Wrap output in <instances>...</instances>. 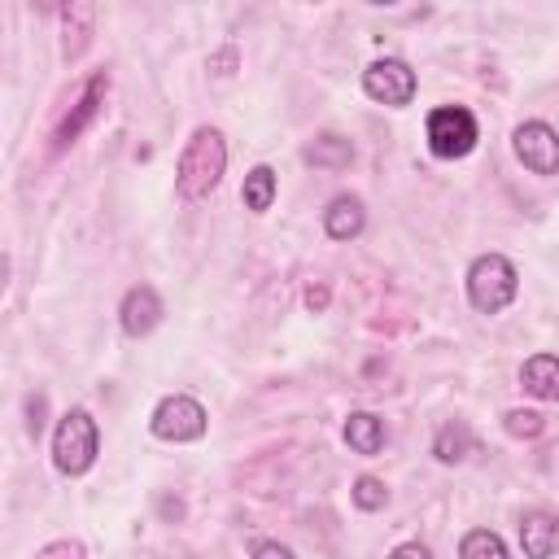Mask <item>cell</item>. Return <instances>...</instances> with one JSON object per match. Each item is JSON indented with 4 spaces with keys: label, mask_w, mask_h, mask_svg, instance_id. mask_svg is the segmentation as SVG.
<instances>
[{
    "label": "cell",
    "mask_w": 559,
    "mask_h": 559,
    "mask_svg": "<svg viewBox=\"0 0 559 559\" xmlns=\"http://www.w3.org/2000/svg\"><path fill=\"white\" fill-rule=\"evenodd\" d=\"M227 170V140L218 127H197L179 153V166H175V188L183 201H201L218 188Z\"/></svg>",
    "instance_id": "cell-1"
},
{
    "label": "cell",
    "mask_w": 559,
    "mask_h": 559,
    "mask_svg": "<svg viewBox=\"0 0 559 559\" xmlns=\"http://www.w3.org/2000/svg\"><path fill=\"white\" fill-rule=\"evenodd\" d=\"M96 454H100V428H96L92 411H83V406L66 411L52 432V467L61 476H83V472H92Z\"/></svg>",
    "instance_id": "cell-2"
},
{
    "label": "cell",
    "mask_w": 559,
    "mask_h": 559,
    "mask_svg": "<svg viewBox=\"0 0 559 559\" xmlns=\"http://www.w3.org/2000/svg\"><path fill=\"white\" fill-rule=\"evenodd\" d=\"M520 293V271L502 253H480L467 266V301L480 314H502Z\"/></svg>",
    "instance_id": "cell-3"
},
{
    "label": "cell",
    "mask_w": 559,
    "mask_h": 559,
    "mask_svg": "<svg viewBox=\"0 0 559 559\" xmlns=\"http://www.w3.org/2000/svg\"><path fill=\"white\" fill-rule=\"evenodd\" d=\"M424 135H428L432 157L454 162V157H467V153L476 148L480 127H476L472 109H463V105H437V109L428 114V122H424Z\"/></svg>",
    "instance_id": "cell-4"
},
{
    "label": "cell",
    "mask_w": 559,
    "mask_h": 559,
    "mask_svg": "<svg viewBox=\"0 0 559 559\" xmlns=\"http://www.w3.org/2000/svg\"><path fill=\"white\" fill-rule=\"evenodd\" d=\"M148 428H153L157 441L183 445V441H201V437H205L210 415H205V406H201L197 397H188V393H170V397H162V402L153 406Z\"/></svg>",
    "instance_id": "cell-5"
},
{
    "label": "cell",
    "mask_w": 559,
    "mask_h": 559,
    "mask_svg": "<svg viewBox=\"0 0 559 559\" xmlns=\"http://www.w3.org/2000/svg\"><path fill=\"white\" fill-rule=\"evenodd\" d=\"M511 153H515V162L524 170H533L542 179L559 175V131L550 122H542V118H528V122H520L511 131Z\"/></svg>",
    "instance_id": "cell-6"
},
{
    "label": "cell",
    "mask_w": 559,
    "mask_h": 559,
    "mask_svg": "<svg viewBox=\"0 0 559 559\" xmlns=\"http://www.w3.org/2000/svg\"><path fill=\"white\" fill-rule=\"evenodd\" d=\"M105 96H109V74L105 70H96V74H87V83L79 87V96H74V105H70V114L57 122V131H52V153H66L96 118H100V109H105Z\"/></svg>",
    "instance_id": "cell-7"
},
{
    "label": "cell",
    "mask_w": 559,
    "mask_h": 559,
    "mask_svg": "<svg viewBox=\"0 0 559 559\" xmlns=\"http://www.w3.org/2000/svg\"><path fill=\"white\" fill-rule=\"evenodd\" d=\"M415 87H419V79H415V70H411L402 57H380V61H371V66L362 70V92H367L371 100L389 105V109L411 105V100H415Z\"/></svg>",
    "instance_id": "cell-8"
},
{
    "label": "cell",
    "mask_w": 559,
    "mask_h": 559,
    "mask_svg": "<svg viewBox=\"0 0 559 559\" xmlns=\"http://www.w3.org/2000/svg\"><path fill=\"white\" fill-rule=\"evenodd\" d=\"M162 297H157V288L153 284H135V288H127L122 293V301H118V323H122V332L127 336H148L157 323H162Z\"/></svg>",
    "instance_id": "cell-9"
},
{
    "label": "cell",
    "mask_w": 559,
    "mask_h": 559,
    "mask_svg": "<svg viewBox=\"0 0 559 559\" xmlns=\"http://www.w3.org/2000/svg\"><path fill=\"white\" fill-rule=\"evenodd\" d=\"M520 546H524L528 559H550L559 550V515L546 511V507L524 511V520H520Z\"/></svg>",
    "instance_id": "cell-10"
},
{
    "label": "cell",
    "mask_w": 559,
    "mask_h": 559,
    "mask_svg": "<svg viewBox=\"0 0 559 559\" xmlns=\"http://www.w3.org/2000/svg\"><path fill=\"white\" fill-rule=\"evenodd\" d=\"M362 227H367V210H362V201H358L354 192H341V197L328 201V210H323V231H328L332 240H354V236H362Z\"/></svg>",
    "instance_id": "cell-11"
},
{
    "label": "cell",
    "mask_w": 559,
    "mask_h": 559,
    "mask_svg": "<svg viewBox=\"0 0 559 559\" xmlns=\"http://www.w3.org/2000/svg\"><path fill=\"white\" fill-rule=\"evenodd\" d=\"M341 437H345V445H349L354 454L371 459V454H380V450H384L389 428H384V419H380V415H371V411H349V419H345Z\"/></svg>",
    "instance_id": "cell-12"
},
{
    "label": "cell",
    "mask_w": 559,
    "mask_h": 559,
    "mask_svg": "<svg viewBox=\"0 0 559 559\" xmlns=\"http://www.w3.org/2000/svg\"><path fill=\"white\" fill-rule=\"evenodd\" d=\"M520 384L537 402H559V354H533V358H524Z\"/></svg>",
    "instance_id": "cell-13"
},
{
    "label": "cell",
    "mask_w": 559,
    "mask_h": 559,
    "mask_svg": "<svg viewBox=\"0 0 559 559\" xmlns=\"http://www.w3.org/2000/svg\"><path fill=\"white\" fill-rule=\"evenodd\" d=\"M301 162L314 166V170H345L354 162V144L345 135H336V131H323L301 148Z\"/></svg>",
    "instance_id": "cell-14"
},
{
    "label": "cell",
    "mask_w": 559,
    "mask_h": 559,
    "mask_svg": "<svg viewBox=\"0 0 559 559\" xmlns=\"http://www.w3.org/2000/svg\"><path fill=\"white\" fill-rule=\"evenodd\" d=\"M92 26H96V9H92V4H66V9H61V31H66L61 52H66V61H74V57L87 48Z\"/></svg>",
    "instance_id": "cell-15"
},
{
    "label": "cell",
    "mask_w": 559,
    "mask_h": 559,
    "mask_svg": "<svg viewBox=\"0 0 559 559\" xmlns=\"http://www.w3.org/2000/svg\"><path fill=\"white\" fill-rule=\"evenodd\" d=\"M472 445H476V437H472V428L463 424V419H445L441 428H437V437H432V454H437V463H463L467 454H472Z\"/></svg>",
    "instance_id": "cell-16"
},
{
    "label": "cell",
    "mask_w": 559,
    "mask_h": 559,
    "mask_svg": "<svg viewBox=\"0 0 559 559\" xmlns=\"http://www.w3.org/2000/svg\"><path fill=\"white\" fill-rule=\"evenodd\" d=\"M240 201H245V210H253V214H266V210L275 205V170H271L266 162H262V166H253V170L245 175Z\"/></svg>",
    "instance_id": "cell-17"
},
{
    "label": "cell",
    "mask_w": 559,
    "mask_h": 559,
    "mask_svg": "<svg viewBox=\"0 0 559 559\" xmlns=\"http://www.w3.org/2000/svg\"><path fill=\"white\" fill-rule=\"evenodd\" d=\"M459 559H507V542L493 528H472L459 542Z\"/></svg>",
    "instance_id": "cell-18"
},
{
    "label": "cell",
    "mask_w": 559,
    "mask_h": 559,
    "mask_svg": "<svg viewBox=\"0 0 559 559\" xmlns=\"http://www.w3.org/2000/svg\"><path fill=\"white\" fill-rule=\"evenodd\" d=\"M349 498H354L358 511H380V507L389 502V485H384L380 476H358L354 489H349Z\"/></svg>",
    "instance_id": "cell-19"
},
{
    "label": "cell",
    "mask_w": 559,
    "mask_h": 559,
    "mask_svg": "<svg viewBox=\"0 0 559 559\" xmlns=\"http://www.w3.org/2000/svg\"><path fill=\"white\" fill-rule=\"evenodd\" d=\"M502 428H507L511 437H520V441H533V437H542L546 419H542L537 411H524V406H515V411H507V415H502Z\"/></svg>",
    "instance_id": "cell-20"
},
{
    "label": "cell",
    "mask_w": 559,
    "mask_h": 559,
    "mask_svg": "<svg viewBox=\"0 0 559 559\" xmlns=\"http://www.w3.org/2000/svg\"><path fill=\"white\" fill-rule=\"evenodd\" d=\"M35 559H87V550H83V542H74V537H57V542L39 546Z\"/></svg>",
    "instance_id": "cell-21"
},
{
    "label": "cell",
    "mask_w": 559,
    "mask_h": 559,
    "mask_svg": "<svg viewBox=\"0 0 559 559\" xmlns=\"http://www.w3.org/2000/svg\"><path fill=\"white\" fill-rule=\"evenodd\" d=\"M26 432H31V437L44 432V393H31V397H26Z\"/></svg>",
    "instance_id": "cell-22"
},
{
    "label": "cell",
    "mask_w": 559,
    "mask_h": 559,
    "mask_svg": "<svg viewBox=\"0 0 559 559\" xmlns=\"http://www.w3.org/2000/svg\"><path fill=\"white\" fill-rule=\"evenodd\" d=\"M253 559H297V555H293L284 542H271V537H266V542L253 546Z\"/></svg>",
    "instance_id": "cell-23"
},
{
    "label": "cell",
    "mask_w": 559,
    "mask_h": 559,
    "mask_svg": "<svg viewBox=\"0 0 559 559\" xmlns=\"http://www.w3.org/2000/svg\"><path fill=\"white\" fill-rule=\"evenodd\" d=\"M389 559H432V550L424 542H402V546L389 550Z\"/></svg>",
    "instance_id": "cell-24"
},
{
    "label": "cell",
    "mask_w": 559,
    "mask_h": 559,
    "mask_svg": "<svg viewBox=\"0 0 559 559\" xmlns=\"http://www.w3.org/2000/svg\"><path fill=\"white\" fill-rule=\"evenodd\" d=\"M306 306L319 314V310H328V284H310L306 288Z\"/></svg>",
    "instance_id": "cell-25"
}]
</instances>
